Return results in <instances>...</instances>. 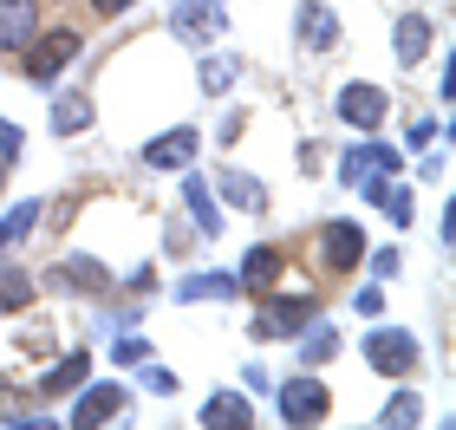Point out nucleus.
<instances>
[{"instance_id": "nucleus-13", "label": "nucleus", "mask_w": 456, "mask_h": 430, "mask_svg": "<svg viewBox=\"0 0 456 430\" xmlns=\"http://www.w3.org/2000/svg\"><path fill=\"white\" fill-rule=\"evenodd\" d=\"M39 222V202H13V215L0 222V255H13L20 241H27V229Z\"/></svg>"}, {"instance_id": "nucleus-12", "label": "nucleus", "mask_w": 456, "mask_h": 430, "mask_svg": "<svg viewBox=\"0 0 456 430\" xmlns=\"http://www.w3.org/2000/svg\"><path fill=\"white\" fill-rule=\"evenodd\" d=\"M281 268H287V255H281V248H248L241 280H248V287H274V280H281Z\"/></svg>"}, {"instance_id": "nucleus-24", "label": "nucleus", "mask_w": 456, "mask_h": 430, "mask_svg": "<svg viewBox=\"0 0 456 430\" xmlns=\"http://www.w3.org/2000/svg\"><path fill=\"white\" fill-rule=\"evenodd\" d=\"M228 78H235V59H216V66H202V85H209V92H222Z\"/></svg>"}, {"instance_id": "nucleus-9", "label": "nucleus", "mask_w": 456, "mask_h": 430, "mask_svg": "<svg viewBox=\"0 0 456 430\" xmlns=\"http://www.w3.org/2000/svg\"><path fill=\"white\" fill-rule=\"evenodd\" d=\"M118 411H124V392H118V385H92V392L78 398L72 424H78V430H92V424H111Z\"/></svg>"}, {"instance_id": "nucleus-4", "label": "nucleus", "mask_w": 456, "mask_h": 430, "mask_svg": "<svg viewBox=\"0 0 456 430\" xmlns=\"http://www.w3.org/2000/svg\"><path fill=\"white\" fill-rule=\"evenodd\" d=\"M365 359H371V372L404 378L411 365H418V339H411V333H371L365 339Z\"/></svg>"}, {"instance_id": "nucleus-22", "label": "nucleus", "mask_w": 456, "mask_h": 430, "mask_svg": "<svg viewBox=\"0 0 456 430\" xmlns=\"http://www.w3.org/2000/svg\"><path fill=\"white\" fill-rule=\"evenodd\" d=\"M176 33H183V39H202V33H216V13H202V7H183V13H176Z\"/></svg>"}, {"instance_id": "nucleus-3", "label": "nucleus", "mask_w": 456, "mask_h": 430, "mask_svg": "<svg viewBox=\"0 0 456 430\" xmlns=\"http://www.w3.org/2000/svg\"><path fill=\"white\" fill-rule=\"evenodd\" d=\"M359 255H365L359 222H326V229H320V261L333 274H352V268H359Z\"/></svg>"}, {"instance_id": "nucleus-17", "label": "nucleus", "mask_w": 456, "mask_h": 430, "mask_svg": "<svg viewBox=\"0 0 456 430\" xmlns=\"http://www.w3.org/2000/svg\"><path fill=\"white\" fill-rule=\"evenodd\" d=\"M222 196L235 202V209H267V190H261V183H248L241 170H228V176H222Z\"/></svg>"}, {"instance_id": "nucleus-5", "label": "nucleus", "mask_w": 456, "mask_h": 430, "mask_svg": "<svg viewBox=\"0 0 456 430\" xmlns=\"http://www.w3.org/2000/svg\"><path fill=\"white\" fill-rule=\"evenodd\" d=\"M314 320V294H294V300H267V313H255V339H287V333H300V326Z\"/></svg>"}, {"instance_id": "nucleus-14", "label": "nucleus", "mask_w": 456, "mask_h": 430, "mask_svg": "<svg viewBox=\"0 0 456 430\" xmlns=\"http://www.w3.org/2000/svg\"><path fill=\"white\" fill-rule=\"evenodd\" d=\"M183 202L196 209L202 235H216V229H222V215H216V196H209V183H202V176H190V183H183Z\"/></svg>"}, {"instance_id": "nucleus-20", "label": "nucleus", "mask_w": 456, "mask_h": 430, "mask_svg": "<svg viewBox=\"0 0 456 430\" xmlns=\"http://www.w3.org/2000/svg\"><path fill=\"white\" fill-rule=\"evenodd\" d=\"M202 294H209V300H228V294H235V280H228V274H196V280H183V300H202Z\"/></svg>"}, {"instance_id": "nucleus-23", "label": "nucleus", "mask_w": 456, "mask_h": 430, "mask_svg": "<svg viewBox=\"0 0 456 430\" xmlns=\"http://www.w3.org/2000/svg\"><path fill=\"white\" fill-rule=\"evenodd\" d=\"M418 411H424V404L404 392V398H391V404H385V418H379V424H418Z\"/></svg>"}, {"instance_id": "nucleus-26", "label": "nucleus", "mask_w": 456, "mask_h": 430, "mask_svg": "<svg viewBox=\"0 0 456 430\" xmlns=\"http://www.w3.org/2000/svg\"><path fill=\"white\" fill-rule=\"evenodd\" d=\"M352 306H359V313H385V294H379V287H359V300H352Z\"/></svg>"}, {"instance_id": "nucleus-11", "label": "nucleus", "mask_w": 456, "mask_h": 430, "mask_svg": "<svg viewBox=\"0 0 456 430\" xmlns=\"http://www.w3.org/2000/svg\"><path fill=\"white\" fill-rule=\"evenodd\" d=\"M300 39L314 53H333V39H339V20L326 13V7H300Z\"/></svg>"}, {"instance_id": "nucleus-25", "label": "nucleus", "mask_w": 456, "mask_h": 430, "mask_svg": "<svg viewBox=\"0 0 456 430\" xmlns=\"http://www.w3.org/2000/svg\"><path fill=\"white\" fill-rule=\"evenodd\" d=\"M13 143H20V131H13V125H0V183H7V163H13Z\"/></svg>"}, {"instance_id": "nucleus-21", "label": "nucleus", "mask_w": 456, "mask_h": 430, "mask_svg": "<svg viewBox=\"0 0 456 430\" xmlns=\"http://www.w3.org/2000/svg\"><path fill=\"white\" fill-rule=\"evenodd\" d=\"M78 378H86V353H72L66 365H59V372H46V398H59V392H72Z\"/></svg>"}, {"instance_id": "nucleus-18", "label": "nucleus", "mask_w": 456, "mask_h": 430, "mask_svg": "<svg viewBox=\"0 0 456 430\" xmlns=\"http://www.w3.org/2000/svg\"><path fill=\"white\" fill-rule=\"evenodd\" d=\"M20 306H33V280L20 268H0V313H20Z\"/></svg>"}, {"instance_id": "nucleus-7", "label": "nucleus", "mask_w": 456, "mask_h": 430, "mask_svg": "<svg viewBox=\"0 0 456 430\" xmlns=\"http://www.w3.org/2000/svg\"><path fill=\"white\" fill-rule=\"evenodd\" d=\"M339 118H346V125H359V131H379L385 125V92L379 85H346L339 92Z\"/></svg>"}, {"instance_id": "nucleus-19", "label": "nucleus", "mask_w": 456, "mask_h": 430, "mask_svg": "<svg viewBox=\"0 0 456 430\" xmlns=\"http://www.w3.org/2000/svg\"><path fill=\"white\" fill-rule=\"evenodd\" d=\"M53 125H59V131H86V125H92V98H78V92L59 98V105H53Z\"/></svg>"}, {"instance_id": "nucleus-1", "label": "nucleus", "mask_w": 456, "mask_h": 430, "mask_svg": "<svg viewBox=\"0 0 456 430\" xmlns=\"http://www.w3.org/2000/svg\"><path fill=\"white\" fill-rule=\"evenodd\" d=\"M20 53H27V78H33V85H53V78L78 59V33L59 27V33H46V39H27Z\"/></svg>"}, {"instance_id": "nucleus-6", "label": "nucleus", "mask_w": 456, "mask_h": 430, "mask_svg": "<svg viewBox=\"0 0 456 430\" xmlns=\"http://www.w3.org/2000/svg\"><path fill=\"white\" fill-rule=\"evenodd\" d=\"M39 33V0H0V53H20Z\"/></svg>"}, {"instance_id": "nucleus-27", "label": "nucleus", "mask_w": 456, "mask_h": 430, "mask_svg": "<svg viewBox=\"0 0 456 430\" xmlns=\"http://www.w3.org/2000/svg\"><path fill=\"white\" fill-rule=\"evenodd\" d=\"M124 7H131V0H92V13H98V20H111V13H124Z\"/></svg>"}, {"instance_id": "nucleus-15", "label": "nucleus", "mask_w": 456, "mask_h": 430, "mask_svg": "<svg viewBox=\"0 0 456 430\" xmlns=\"http://www.w3.org/2000/svg\"><path fill=\"white\" fill-rule=\"evenodd\" d=\"M53 280H66V287H86V294H105V287H111V274L98 268V261H66V268H59Z\"/></svg>"}, {"instance_id": "nucleus-10", "label": "nucleus", "mask_w": 456, "mask_h": 430, "mask_svg": "<svg viewBox=\"0 0 456 430\" xmlns=\"http://www.w3.org/2000/svg\"><path fill=\"white\" fill-rule=\"evenodd\" d=\"M391 39H398V59H404V66H418V59L430 53V20H424V13H404Z\"/></svg>"}, {"instance_id": "nucleus-2", "label": "nucleus", "mask_w": 456, "mask_h": 430, "mask_svg": "<svg viewBox=\"0 0 456 430\" xmlns=\"http://www.w3.org/2000/svg\"><path fill=\"white\" fill-rule=\"evenodd\" d=\"M326 411H333V398H326L320 378L281 385V418H287V424H326Z\"/></svg>"}, {"instance_id": "nucleus-8", "label": "nucleus", "mask_w": 456, "mask_h": 430, "mask_svg": "<svg viewBox=\"0 0 456 430\" xmlns=\"http://www.w3.org/2000/svg\"><path fill=\"white\" fill-rule=\"evenodd\" d=\"M190 157H196V131H163V137L143 143V163H151V170H183Z\"/></svg>"}, {"instance_id": "nucleus-16", "label": "nucleus", "mask_w": 456, "mask_h": 430, "mask_svg": "<svg viewBox=\"0 0 456 430\" xmlns=\"http://www.w3.org/2000/svg\"><path fill=\"white\" fill-rule=\"evenodd\" d=\"M202 424H216V430H241V424H248V404H241L235 392H222V398H209Z\"/></svg>"}]
</instances>
